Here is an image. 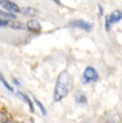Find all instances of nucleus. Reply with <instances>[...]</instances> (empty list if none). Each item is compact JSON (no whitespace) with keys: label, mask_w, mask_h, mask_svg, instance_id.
Segmentation results:
<instances>
[{"label":"nucleus","mask_w":122,"mask_h":123,"mask_svg":"<svg viewBox=\"0 0 122 123\" xmlns=\"http://www.w3.org/2000/svg\"><path fill=\"white\" fill-rule=\"evenodd\" d=\"M70 87H71V78L67 71H63V72L59 74L56 84H55V91H54L55 102H59L63 98H66L68 91H70Z\"/></svg>","instance_id":"f257e3e1"},{"label":"nucleus","mask_w":122,"mask_h":123,"mask_svg":"<svg viewBox=\"0 0 122 123\" xmlns=\"http://www.w3.org/2000/svg\"><path fill=\"white\" fill-rule=\"evenodd\" d=\"M122 20V11H114V12H111L109 16H107L106 19V30L109 31L110 27H111V24H114V23L117 22H121Z\"/></svg>","instance_id":"f03ea898"},{"label":"nucleus","mask_w":122,"mask_h":123,"mask_svg":"<svg viewBox=\"0 0 122 123\" xmlns=\"http://www.w3.org/2000/svg\"><path fill=\"white\" fill-rule=\"evenodd\" d=\"M0 6L3 7L7 12H11V13H15V12L18 13L19 11H20L18 4L11 1V0H0Z\"/></svg>","instance_id":"7ed1b4c3"},{"label":"nucleus","mask_w":122,"mask_h":123,"mask_svg":"<svg viewBox=\"0 0 122 123\" xmlns=\"http://www.w3.org/2000/svg\"><path fill=\"white\" fill-rule=\"evenodd\" d=\"M98 72L95 71L94 67H87L83 72V79L85 82H97L98 80Z\"/></svg>","instance_id":"20e7f679"},{"label":"nucleus","mask_w":122,"mask_h":123,"mask_svg":"<svg viewBox=\"0 0 122 123\" xmlns=\"http://www.w3.org/2000/svg\"><path fill=\"white\" fill-rule=\"evenodd\" d=\"M70 27L82 28V30H85V31H90L93 28V24L85 22V20H74V22H70Z\"/></svg>","instance_id":"39448f33"},{"label":"nucleus","mask_w":122,"mask_h":123,"mask_svg":"<svg viewBox=\"0 0 122 123\" xmlns=\"http://www.w3.org/2000/svg\"><path fill=\"white\" fill-rule=\"evenodd\" d=\"M27 28L30 31L38 32V31H40V24H39V22H36V20H30V22L27 23Z\"/></svg>","instance_id":"423d86ee"},{"label":"nucleus","mask_w":122,"mask_h":123,"mask_svg":"<svg viewBox=\"0 0 122 123\" xmlns=\"http://www.w3.org/2000/svg\"><path fill=\"white\" fill-rule=\"evenodd\" d=\"M16 94H18V96H20V98L23 99V100H24L26 103H27L31 111H34V106H32V102H31V99L28 98V96L26 95V94H23V92H20V91H16Z\"/></svg>","instance_id":"0eeeda50"},{"label":"nucleus","mask_w":122,"mask_h":123,"mask_svg":"<svg viewBox=\"0 0 122 123\" xmlns=\"http://www.w3.org/2000/svg\"><path fill=\"white\" fill-rule=\"evenodd\" d=\"M0 16H1V19H6V20H8V19H16L15 13H11V12H4V11H0Z\"/></svg>","instance_id":"6e6552de"},{"label":"nucleus","mask_w":122,"mask_h":123,"mask_svg":"<svg viewBox=\"0 0 122 123\" xmlns=\"http://www.w3.org/2000/svg\"><path fill=\"white\" fill-rule=\"evenodd\" d=\"M0 83L3 84V86L6 87V88L8 90V91H11V92L14 91V90H12V87H11V86H9V84H8V82H7V80H6V78L3 76V74H1V72H0Z\"/></svg>","instance_id":"1a4fd4ad"},{"label":"nucleus","mask_w":122,"mask_h":123,"mask_svg":"<svg viewBox=\"0 0 122 123\" xmlns=\"http://www.w3.org/2000/svg\"><path fill=\"white\" fill-rule=\"evenodd\" d=\"M23 12H24L27 16H35V15H36V11H35L34 8H30V7L24 8V9H23Z\"/></svg>","instance_id":"9d476101"},{"label":"nucleus","mask_w":122,"mask_h":123,"mask_svg":"<svg viewBox=\"0 0 122 123\" xmlns=\"http://www.w3.org/2000/svg\"><path fill=\"white\" fill-rule=\"evenodd\" d=\"M8 120V114L7 111H0V123H6Z\"/></svg>","instance_id":"9b49d317"},{"label":"nucleus","mask_w":122,"mask_h":123,"mask_svg":"<svg viewBox=\"0 0 122 123\" xmlns=\"http://www.w3.org/2000/svg\"><path fill=\"white\" fill-rule=\"evenodd\" d=\"M76 102H78V103H82V105H85L86 102V96L85 95H82V94H76Z\"/></svg>","instance_id":"f8f14e48"},{"label":"nucleus","mask_w":122,"mask_h":123,"mask_svg":"<svg viewBox=\"0 0 122 123\" xmlns=\"http://www.w3.org/2000/svg\"><path fill=\"white\" fill-rule=\"evenodd\" d=\"M35 103H36V106H38V107L40 108V111H42V114H43V115H46V114H47V112H46V108L43 107L42 102H39V100H38V99H35Z\"/></svg>","instance_id":"ddd939ff"},{"label":"nucleus","mask_w":122,"mask_h":123,"mask_svg":"<svg viewBox=\"0 0 122 123\" xmlns=\"http://www.w3.org/2000/svg\"><path fill=\"white\" fill-rule=\"evenodd\" d=\"M7 25H8V20L0 18V27H7Z\"/></svg>","instance_id":"4468645a"},{"label":"nucleus","mask_w":122,"mask_h":123,"mask_svg":"<svg viewBox=\"0 0 122 123\" xmlns=\"http://www.w3.org/2000/svg\"><path fill=\"white\" fill-rule=\"evenodd\" d=\"M14 84H16V86H20V83H19L16 79H14Z\"/></svg>","instance_id":"2eb2a0df"},{"label":"nucleus","mask_w":122,"mask_h":123,"mask_svg":"<svg viewBox=\"0 0 122 123\" xmlns=\"http://www.w3.org/2000/svg\"><path fill=\"white\" fill-rule=\"evenodd\" d=\"M52 1H55V3H61V1H59V0H52Z\"/></svg>","instance_id":"dca6fc26"},{"label":"nucleus","mask_w":122,"mask_h":123,"mask_svg":"<svg viewBox=\"0 0 122 123\" xmlns=\"http://www.w3.org/2000/svg\"><path fill=\"white\" fill-rule=\"evenodd\" d=\"M6 123H15V122H11V120H7Z\"/></svg>","instance_id":"f3484780"},{"label":"nucleus","mask_w":122,"mask_h":123,"mask_svg":"<svg viewBox=\"0 0 122 123\" xmlns=\"http://www.w3.org/2000/svg\"><path fill=\"white\" fill-rule=\"evenodd\" d=\"M19 123H20V122H19Z\"/></svg>","instance_id":"a211bd4d"}]
</instances>
